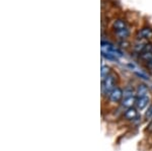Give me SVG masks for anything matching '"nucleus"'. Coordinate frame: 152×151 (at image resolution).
<instances>
[{
  "label": "nucleus",
  "instance_id": "1",
  "mask_svg": "<svg viewBox=\"0 0 152 151\" xmlns=\"http://www.w3.org/2000/svg\"><path fill=\"white\" fill-rule=\"evenodd\" d=\"M119 76L116 72L113 71L107 78L102 80V84H100V94H102V104H104L107 101V99L109 98L110 94L112 93V91L119 85Z\"/></svg>",
  "mask_w": 152,
  "mask_h": 151
},
{
  "label": "nucleus",
  "instance_id": "2",
  "mask_svg": "<svg viewBox=\"0 0 152 151\" xmlns=\"http://www.w3.org/2000/svg\"><path fill=\"white\" fill-rule=\"evenodd\" d=\"M122 99H123V87L118 85L116 88L112 91V93L110 94L109 98L107 99V101L104 104H107V107H111L113 109H115L120 106ZM104 104H102V106Z\"/></svg>",
  "mask_w": 152,
  "mask_h": 151
},
{
  "label": "nucleus",
  "instance_id": "3",
  "mask_svg": "<svg viewBox=\"0 0 152 151\" xmlns=\"http://www.w3.org/2000/svg\"><path fill=\"white\" fill-rule=\"evenodd\" d=\"M139 115H140L139 111L135 108V107H133V108H130L128 109H126V111L123 113V115L121 116V118L119 119V121L122 122V123L124 122V123L130 124V123H132V122H133Z\"/></svg>",
  "mask_w": 152,
  "mask_h": 151
},
{
  "label": "nucleus",
  "instance_id": "4",
  "mask_svg": "<svg viewBox=\"0 0 152 151\" xmlns=\"http://www.w3.org/2000/svg\"><path fill=\"white\" fill-rule=\"evenodd\" d=\"M152 101L150 94L146 96H140V97H136V104H135V108L139 111V113L143 111H146L147 108L151 104Z\"/></svg>",
  "mask_w": 152,
  "mask_h": 151
},
{
  "label": "nucleus",
  "instance_id": "5",
  "mask_svg": "<svg viewBox=\"0 0 152 151\" xmlns=\"http://www.w3.org/2000/svg\"><path fill=\"white\" fill-rule=\"evenodd\" d=\"M150 94L149 91V86L144 82H139L136 85V97H140V96H146Z\"/></svg>",
  "mask_w": 152,
  "mask_h": 151
},
{
  "label": "nucleus",
  "instance_id": "6",
  "mask_svg": "<svg viewBox=\"0 0 152 151\" xmlns=\"http://www.w3.org/2000/svg\"><path fill=\"white\" fill-rule=\"evenodd\" d=\"M137 39L138 40H145L149 41L152 40V28H143L137 34Z\"/></svg>",
  "mask_w": 152,
  "mask_h": 151
},
{
  "label": "nucleus",
  "instance_id": "7",
  "mask_svg": "<svg viewBox=\"0 0 152 151\" xmlns=\"http://www.w3.org/2000/svg\"><path fill=\"white\" fill-rule=\"evenodd\" d=\"M113 28H114L115 34L129 28L126 23V21H125L124 19H117V20H115L114 23H113Z\"/></svg>",
  "mask_w": 152,
  "mask_h": 151
},
{
  "label": "nucleus",
  "instance_id": "8",
  "mask_svg": "<svg viewBox=\"0 0 152 151\" xmlns=\"http://www.w3.org/2000/svg\"><path fill=\"white\" fill-rule=\"evenodd\" d=\"M113 71L111 69V67L105 65L104 63V60L102 62V70H100V77H102V80H104V78H107L110 74H111Z\"/></svg>",
  "mask_w": 152,
  "mask_h": 151
},
{
  "label": "nucleus",
  "instance_id": "9",
  "mask_svg": "<svg viewBox=\"0 0 152 151\" xmlns=\"http://www.w3.org/2000/svg\"><path fill=\"white\" fill-rule=\"evenodd\" d=\"M139 59L141 61H143L144 63H148L149 61L152 60V52L151 51H144L139 54Z\"/></svg>",
  "mask_w": 152,
  "mask_h": 151
},
{
  "label": "nucleus",
  "instance_id": "10",
  "mask_svg": "<svg viewBox=\"0 0 152 151\" xmlns=\"http://www.w3.org/2000/svg\"><path fill=\"white\" fill-rule=\"evenodd\" d=\"M143 119H144V122H146V123H150V122H152V103L150 106L147 108L145 113H144Z\"/></svg>",
  "mask_w": 152,
  "mask_h": 151
},
{
  "label": "nucleus",
  "instance_id": "11",
  "mask_svg": "<svg viewBox=\"0 0 152 151\" xmlns=\"http://www.w3.org/2000/svg\"><path fill=\"white\" fill-rule=\"evenodd\" d=\"M120 45H121V47H122V48H124V49H128V48L131 47L130 43H129V42H127L126 40H122L121 42H120Z\"/></svg>",
  "mask_w": 152,
  "mask_h": 151
},
{
  "label": "nucleus",
  "instance_id": "12",
  "mask_svg": "<svg viewBox=\"0 0 152 151\" xmlns=\"http://www.w3.org/2000/svg\"><path fill=\"white\" fill-rule=\"evenodd\" d=\"M145 66H146V68H148L149 70H152V60L149 61L148 63H146Z\"/></svg>",
  "mask_w": 152,
  "mask_h": 151
},
{
  "label": "nucleus",
  "instance_id": "13",
  "mask_svg": "<svg viewBox=\"0 0 152 151\" xmlns=\"http://www.w3.org/2000/svg\"><path fill=\"white\" fill-rule=\"evenodd\" d=\"M150 51H151V52H152V46H151V49H150Z\"/></svg>",
  "mask_w": 152,
  "mask_h": 151
}]
</instances>
